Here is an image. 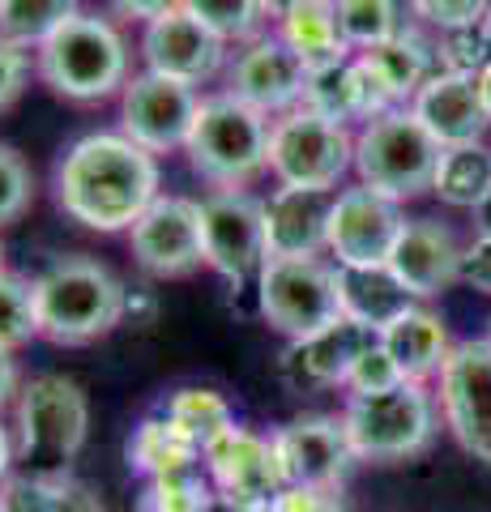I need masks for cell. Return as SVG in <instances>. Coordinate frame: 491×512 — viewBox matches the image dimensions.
<instances>
[{
	"instance_id": "cell-1",
	"label": "cell",
	"mask_w": 491,
	"mask_h": 512,
	"mask_svg": "<svg viewBox=\"0 0 491 512\" xmlns=\"http://www.w3.org/2000/svg\"><path fill=\"white\" fill-rule=\"evenodd\" d=\"M56 210L69 222L99 235H129V227L163 192V171L150 150H141L112 128L86 133L56 158L52 171Z\"/></svg>"
},
{
	"instance_id": "cell-2",
	"label": "cell",
	"mask_w": 491,
	"mask_h": 512,
	"mask_svg": "<svg viewBox=\"0 0 491 512\" xmlns=\"http://www.w3.org/2000/svg\"><path fill=\"white\" fill-rule=\"evenodd\" d=\"M35 77L65 103L94 107L120 99L133 77V52L116 18L77 9L35 52Z\"/></svg>"
},
{
	"instance_id": "cell-3",
	"label": "cell",
	"mask_w": 491,
	"mask_h": 512,
	"mask_svg": "<svg viewBox=\"0 0 491 512\" xmlns=\"http://www.w3.org/2000/svg\"><path fill=\"white\" fill-rule=\"evenodd\" d=\"M39 338L52 346H94L129 316V286L86 252L56 256L35 278Z\"/></svg>"
},
{
	"instance_id": "cell-4",
	"label": "cell",
	"mask_w": 491,
	"mask_h": 512,
	"mask_svg": "<svg viewBox=\"0 0 491 512\" xmlns=\"http://www.w3.org/2000/svg\"><path fill=\"white\" fill-rule=\"evenodd\" d=\"M90 440V397L77 380L60 372H39L22 380L13 397V444L22 474H73Z\"/></svg>"
},
{
	"instance_id": "cell-5",
	"label": "cell",
	"mask_w": 491,
	"mask_h": 512,
	"mask_svg": "<svg viewBox=\"0 0 491 512\" xmlns=\"http://www.w3.org/2000/svg\"><path fill=\"white\" fill-rule=\"evenodd\" d=\"M269 128L274 120L235 94H201L184 158L210 188H252L269 175Z\"/></svg>"
},
{
	"instance_id": "cell-6",
	"label": "cell",
	"mask_w": 491,
	"mask_h": 512,
	"mask_svg": "<svg viewBox=\"0 0 491 512\" xmlns=\"http://www.w3.org/2000/svg\"><path fill=\"white\" fill-rule=\"evenodd\" d=\"M445 146L419 124L410 107H393L385 116L355 128V175L359 184L385 192L393 201H415L432 192Z\"/></svg>"
},
{
	"instance_id": "cell-7",
	"label": "cell",
	"mask_w": 491,
	"mask_h": 512,
	"mask_svg": "<svg viewBox=\"0 0 491 512\" xmlns=\"http://www.w3.org/2000/svg\"><path fill=\"white\" fill-rule=\"evenodd\" d=\"M342 427L351 440L355 461L368 466H393V461L419 457L436 436V397L419 380H406L389 393L355 397L342 402Z\"/></svg>"
},
{
	"instance_id": "cell-8",
	"label": "cell",
	"mask_w": 491,
	"mask_h": 512,
	"mask_svg": "<svg viewBox=\"0 0 491 512\" xmlns=\"http://www.w3.org/2000/svg\"><path fill=\"white\" fill-rule=\"evenodd\" d=\"M257 282V312L287 342H304L342 316L338 265L325 256H269Z\"/></svg>"
},
{
	"instance_id": "cell-9",
	"label": "cell",
	"mask_w": 491,
	"mask_h": 512,
	"mask_svg": "<svg viewBox=\"0 0 491 512\" xmlns=\"http://www.w3.org/2000/svg\"><path fill=\"white\" fill-rule=\"evenodd\" d=\"M355 171V128L295 107L269 128V175L291 188L338 192Z\"/></svg>"
},
{
	"instance_id": "cell-10",
	"label": "cell",
	"mask_w": 491,
	"mask_h": 512,
	"mask_svg": "<svg viewBox=\"0 0 491 512\" xmlns=\"http://www.w3.org/2000/svg\"><path fill=\"white\" fill-rule=\"evenodd\" d=\"M201 244L205 269L231 286H244L269 261L265 197L248 188H210L201 197Z\"/></svg>"
},
{
	"instance_id": "cell-11",
	"label": "cell",
	"mask_w": 491,
	"mask_h": 512,
	"mask_svg": "<svg viewBox=\"0 0 491 512\" xmlns=\"http://www.w3.org/2000/svg\"><path fill=\"white\" fill-rule=\"evenodd\" d=\"M197 107H201L197 86L141 69L129 77V86L120 90V133L137 141L141 150H150L154 158L184 154Z\"/></svg>"
},
{
	"instance_id": "cell-12",
	"label": "cell",
	"mask_w": 491,
	"mask_h": 512,
	"mask_svg": "<svg viewBox=\"0 0 491 512\" xmlns=\"http://www.w3.org/2000/svg\"><path fill=\"white\" fill-rule=\"evenodd\" d=\"M308 73H312V64L299 56L278 30H265V35H257L252 43L231 52V64L223 73V90L235 94V99H244L248 107H257L261 116L278 120V116H287V111L304 107Z\"/></svg>"
},
{
	"instance_id": "cell-13",
	"label": "cell",
	"mask_w": 491,
	"mask_h": 512,
	"mask_svg": "<svg viewBox=\"0 0 491 512\" xmlns=\"http://www.w3.org/2000/svg\"><path fill=\"white\" fill-rule=\"evenodd\" d=\"M129 252L146 278H158V282L193 278L197 269H205L201 201L158 192L150 210L129 227Z\"/></svg>"
},
{
	"instance_id": "cell-14",
	"label": "cell",
	"mask_w": 491,
	"mask_h": 512,
	"mask_svg": "<svg viewBox=\"0 0 491 512\" xmlns=\"http://www.w3.org/2000/svg\"><path fill=\"white\" fill-rule=\"evenodd\" d=\"M201 470L214 483L218 500L240 504V508H261L274 504V495L287 487L274 453V436H261L244 423L227 427L201 448Z\"/></svg>"
},
{
	"instance_id": "cell-15",
	"label": "cell",
	"mask_w": 491,
	"mask_h": 512,
	"mask_svg": "<svg viewBox=\"0 0 491 512\" xmlns=\"http://www.w3.org/2000/svg\"><path fill=\"white\" fill-rule=\"evenodd\" d=\"M231 52L235 47L218 39L214 30L201 18H193L188 9H176V13H167V18L141 26V39H137L141 69L176 77V82H188L197 90L227 73Z\"/></svg>"
},
{
	"instance_id": "cell-16",
	"label": "cell",
	"mask_w": 491,
	"mask_h": 512,
	"mask_svg": "<svg viewBox=\"0 0 491 512\" xmlns=\"http://www.w3.org/2000/svg\"><path fill=\"white\" fill-rule=\"evenodd\" d=\"M440 419L470 457L491 461V342H457L440 367Z\"/></svg>"
},
{
	"instance_id": "cell-17",
	"label": "cell",
	"mask_w": 491,
	"mask_h": 512,
	"mask_svg": "<svg viewBox=\"0 0 491 512\" xmlns=\"http://www.w3.org/2000/svg\"><path fill=\"white\" fill-rule=\"evenodd\" d=\"M402 227V201L368 184L338 188L334 218H329V256H334V265H389Z\"/></svg>"
},
{
	"instance_id": "cell-18",
	"label": "cell",
	"mask_w": 491,
	"mask_h": 512,
	"mask_svg": "<svg viewBox=\"0 0 491 512\" xmlns=\"http://www.w3.org/2000/svg\"><path fill=\"white\" fill-rule=\"evenodd\" d=\"M269 436H274V453L287 487H342L346 470L355 466L346 427L329 414H304V419L282 423Z\"/></svg>"
},
{
	"instance_id": "cell-19",
	"label": "cell",
	"mask_w": 491,
	"mask_h": 512,
	"mask_svg": "<svg viewBox=\"0 0 491 512\" xmlns=\"http://www.w3.org/2000/svg\"><path fill=\"white\" fill-rule=\"evenodd\" d=\"M462 256L466 248L457 235L436 218H410L389 256V274L398 278L419 303L445 295L453 282H462Z\"/></svg>"
},
{
	"instance_id": "cell-20",
	"label": "cell",
	"mask_w": 491,
	"mask_h": 512,
	"mask_svg": "<svg viewBox=\"0 0 491 512\" xmlns=\"http://www.w3.org/2000/svg\"><path fill=\"white\" fill-rule=\"evenodd\" d=\"M410 111H415L419 124L445 150L483 141V133L491 128L479 73H449V69H440L432 82H427L415 99H410Z\"/></svg>"
},
{
	"instance_id": "cell-21",
	"label": "cell",
	"mask_w": 491,
	"mask_h": 512,
	"mask_svg": "<svg viewBox=\"0 0 491 512\" xmlns=\"http://www.w3.org/2000/svg\"><path fill=\"white\" fill-rule=\"evenodd\" d=\"M329 188H291L278 184L265 197V239L269 256H329V218H334Z\"/></svg>"
},
{
	"instance_id": "cell-22",
	"label": "cell",
	"mask_w": 491,
	"mask_h": 512,
	"mask_svg": "<svg viewBox=\"0 0 491 512\" xmlns=\"http://www.w3.org/2000/svg\"><path fill=\"white\" fill-rule=\"evenodd\" d=\"M304 107L316 116L334 120V124H368L376 116L393 111L385 86L372 77V69L359 56H346L334 64H321V69L308 73V90H304Z\"/></svg>"
},
{
	"instance_id": "cell-23",
	"label": "cell",
	"mask_w": 491,
	"mask_h": 512,
	"mask_svg": "<svg viewBox=\"0 0 491 512\" xmlns=\"http://www.w3.org/2000/svg\"><path fill=\"white\" fill-rule=\"evenodd\" d=\"M376 342L372 329L355 325L351 316H338L329 329L312 333L304 342H291V372L299 376V384H312V389H346V376H351L355 359Z\"/></svg>"
},
{
	"instance_id": "cell-24",
	"label": "cell",
	"mask_w": 491,
	"mask_h": 512,
	"mask_svg": "<svg viewBox=\"0 0 491 512\" xmlns=\"http://www.w3.org/2000/svg\"><path fill=\"white\" fill-rule=\"evenodd\" d=\"M355 56L368 64L372 77L385 86L393 107H410V99L440 73L436 43H427L419 30H410V26H402L393 39L368 47V52H355Z\"/></svg>"
},
{
	"instance_id": "cell-25",
	"label": "cell",
	"mask_w": 491,
	"mask_h": 512,
	"mask_svg": "<svg viewBox=\"0 0 491 512\" xmlns=\"http://www.w3.org/2000/svg\"><path fill=\"white\" fill-rule=\"evenodd\" d=\"M338 295H342V316H351L355 325L372 333L393 325L402 312L419 303L389 274V265H338Z\"/></svg>"
},
{
	"instance_id": "cell-26",
	"label": "cell",
	"mask_w": 491,
	"mask_h": 512,
	"mask_svg": "<svg viewBox=\"0 0 491 512\" xmlns=\"http://www.w3.org/2000/svg\"><path fill=\"white\" fill-rule=\"evenodd\" d=\"M376 338L393 355V363L406 372V380H419V384L427 376H440V367H445L449 350H453L445 320H440L432 308H423V303L402 312L393 325L380 329Z\"/></svg>"
},
{
	"instance_id": "cell-27",
	"label": "cell",
	"mask_w": 491,
	"mask_h": 512,
	"mask_svg": "<svg viewBox=\"0 0 491 512\" xmlns=\"http://www.w3.org/2000/svg\"><path fill=\"white\" fill-rule=\"evenodd\" d=\"M274 30L312 64V69L355 56L351 47H346L342 22H338V0H282Z\"/></svg>"
},
{
	"instance_id": "cell-28",
	"label": "cell",
	"mask_w": 491,
	"mask_h": 512,
	"mask_svg": "<svg viewBox=\"0 0 491 512\" xmlns=\"http://www.w3.org/2000/svg\"><path fill=\"white\" fill-rule=\"evenodd\" d=\"M129 466L146 478H167L184 470H201V444L188 436L184 427H176L163 410L146 414L133 436H129Z\"/></svg>"
},
{
	"instance_id": "cell-29",
	"label": "cell",
	"mask_w": 491,
	"mask_h": 512,
	"mask_svg": "<svg viewBox=\"0 0 491 512\" xmlns=\"http://www.w3.org/2000/svg\"><path fill=\"white\" fill-rule=\"evenodd\" d=\"M0 504H5V512H107L103 500L82 478H73V474L43 478V474H22V470H13L0 483Z\"/></svg>"
},
{
	"instance_id": "cell-30",
	"label": "cell",
	"mask_w": 491,
	"mask_h": 512,
	"mask_svg": "<svg viewBox=\"0 0 491 512\" xmlns=\"http://www.w3.org/2000/svg\"><path fill=\"white\" fill-rule=\"evenodd\" d=\"M432 192L453 210H479L491 197V150L483 141H470V146H449L440 154Z\"/></svg>"
},
{
	"instance_id": "cell-31",
	"label": "cell",
	"mask_w": 491,
	"mask_h": 512,
	"mask_svg": "<svg viewBox=\"0 0 491 512\" xmlns=\"http://www.w3.org/2000/svg\"><path fill=\"white\" fill-rule=\"evenodd\" d=\"M278 5L282 0H184V9L231 47H244L265 30H274Z\"/></svg>"
},
{
	"instance_id": "cell-32",
	"label": "cell",
	"mask_w": 491,
	"mask_h": 512,
	"mask_svg": "<svg viewBox=\"0 0 491 512\" xmlns=\"http://www.w3.org/2000/svg\"><path fill=\"white\" fill-rule=\"evenodd\" d=\"M77 9V0H0V39L35 56Z\"/></svg>"
},
{
	"instance_id": "cell-33",
	"label": "cell",
	"mask_w": 491,
	"mask_h": 512,
	"mask_svg": "<svg viewBox=\"0 0 491 512\" xmlns=\"http://www.w3.org/2000/svg\"><path fill=\"white\" fill-rule=\"evenodd\" d=\"M158 410H163L176 427H184L201 448L210 444L214 436H223L227 427H235L231 402L218 389H205V384H188V389H176Z\"/></svg>"
},
{
	"instance_id": "cell-34",
	"label": "cell",
	"mask_w": 491,
	"mask_h": 512,
	"mask_svg": "<svg viewBox=\"0 0 491 512\" xmlns=\"http://www.w3.org/2000/svg\"><path fill=\"white\" fill-rule=\"evenodd\" d=\"M39 338V308H35V278L0 269V350L18 355L22 346Z\"/></svg>"
},
{
	"instance_id": "cell-35",
	"label": "cell",
	"mask_w": 491,
	"mask_h": 512,
	"mask_svg": "<svg viewBox=\"0 0 491 512\" xmlns=\"http://www.w3.org/2000/svg\"><path fill=\"white\" fill-rule=\"evenodd\" d=\"M218 508H223V500H218L205 470L150 478L146 500H141V512H218Z\"/></svg>"
},
{
	"instance_id": "cell-36",
	"label": "cell",
	"mask_w": 491,
	"mask_h": 512,
	"mask_svg": "<svg viewBox=\"0 0 491 512\" xmlns=\"http://www.w3.org/2000/svg\"><path fill=\"white\" fill-rule=\"evenodd\" d=\"M338 22L351 52H368L402 30L398 0H338Z\"/></svg>"
},
{
	"instance_id": "cell-37",
	"label": "cell",
	"mask_w": 491,
	"mask_h": 512,
	"mask_svg": "<svg viewBox=\"0 0 491 512\" xmlns=\"http://www.w3.org/2000/svg\"><path fill=\"white\" fill-rule=\"evenodd\" d=\"M30 205H35V171H30L22 150L0 141V231L22 222Z\"/></svg>"
},
{
	"instance_id": "cell-38",
	"label": "cell",
	"mask_w": 491,
	"mask_h": 512,
	"mask_svg": "<svg viewBox=\"0 0 491 512\" xmlns=\"http://www.w3.org/2000/svg\"><path fill=\"white\" fill-rule=\"evenodd\" d=\"M398 384H406V372L398 363H393V355L385 346H380V338L363 350V355L355 359L351 367V376H346V393H355V397H372V393H389V389H398Z\"/></svg>"
},
{
	"instance_id": "cell-39",
	"label": "cell",
	"mask_w": 491,
	"mask_h": 512,
	"mask_svg": "<svg viewBox=\"0 0 491 512\" xmlns=\"http://www.w3.org/2000/svg\"><path fill=\"white\" fill-rule=\"evenodd\" d=\"M410 13L423 22V26H432V30H466V26H479L487 18V9H491V0H406Z\"/></svg>"
},
{
	"instance_id": "cell-40",
	"label": "cell",
	"mask_w": 491,
	"mask_h": 512,
	"mask_svg": "<svg viewBox=\"0 0 491 512\" xmlns=\"http://www.w3.org/2000/svg\"><path fill=\"white\" fill-rule=\"evenodd\" d=\"M440 52V69L449 73H483L491 64V52H487V39L479 26H466V30H445L436 43Z\"/></svg>"
},
{
	"instance_id": "cell-41",
	"label": "cell",
	"mask_w": 491,
	"mask_h": 512,
	"mask_svg": "<svg viewBox=\"0 0 491 512\" xmlns=\"http://www.w3.org/2000/svg\"><path fill=\"white\" fill-rule=\"evenodd\" d=\"M269 512H351L342 487H282Z\"/></svg>"
},
{
	"instance_id": "cell-42",
	"label": "cell",
	"mask_w": 491,
	"mask_h": 512,
	"mask_svg": "<svg viewBox=\"0 0 491 512\" xmlns=\"http://www.w3.org/2000/svg\"><path fill=\"white\" fill-rule=\"evenodd\" d=\"M26 82H30V52L13 47L9 39H0V111H9L22 99Z\"/></svg>"
},
{
	"instance_id": "cell-43",
	"label": "cell",
	"mask_w": 491,
	"mask_h": 512,
	"mask_svg": "<svg viewBox=\"0 0 491 512\" xmlns=\"http://www.w3.org/2000/svg\"><path fill=\"white\" fill-rule=\"evenodd\" d=\"M112 13L120 22H137V26H150L158 18H167V13L184 9V0H107Z\"/></svg>"
},
{
	"instance_id": "cell-44",
	"label": "cell",
	"mask_w": 491,
	"mask_h": 512,
	"mask_svg": "<svg viewBox=\"0 0 491 512\" xmlns=\"http://www.w3.org/2000/svg\"><path fill=\"white\" fill-rule=\"evenodd\" d=\"M462 282L491 295V235H479L462 256Z\"/></svg>"
},
{
	"instance_id": "cell-45",
	"label": "cell",
	"mask_w": 491,
	"mask_h": 512,
	"mask_svg": "<svg viewBox=\"0 0 491 512\" xmlns=\"http://www.w3.org/2000/svg\"><path fill=\"white\" fill-rule=\"evenodd\" d=\"M22 389V372H18V359L9 350H0V414L13 406V397Z\"/></svg>"
},
{
	"instance_id": "cell-46",
	"label": "cell",
	"mask_w": 491,
	"mask_h": 512,
	"mask_svg": "<svg viewBox=\"0 0 491 512\" xmlns=\"http://www.w3.org/2000/svg\"><path fill=\"white\" fill-rule=\"evenodd\" d=\"M18 470V444H13V427L0 419V483Z\"/></svg>"
},
{
	"instance_id": "cell-47",
	"label": "cell",
	"mask_w": 491,
	"mask_h": 512,
	"mask_svg": "<svg viewBox=\"0 0 491 512\" xmlns=\"http://www.w3.org/2000/svg\"><path fill=\"white\" fill-rule=\"evenodd\" d=\"M474 218H479V235H491V197L474 210Z\"/></svg>"
},
{
	"instance_id": "cell-48",
	"label": "cell",
	"mask_w": 491,
	"mask_h": 512,
	"mask_svg": "<svg viewBox=\"0 0 491 512\" xmlns=\"http://www.w3.org/2000/svg\"><path fill=\"white\" fill-rule=\"evenodd\" d=\"M479 86H483V103H487V116H491V64L479 73Z\"/></svg>"
},
{
	"instance_id": "cell-49",
	"label": "cell",
	"mask_w": 491,
	"mask_h": 512,
	"mask_svg": "<svg viewBox=\"0 0 491 512\" xmlns=\"http://www.w3.org/2000/svg\"><path fill=\"white\" fill-rule=\"evenodd\" d=\"M479 30H483V39H487V52H491V9H487V18L479 22Z\"/></svg>"
},
{
	"instance_id": "cell-50",
	"label": "cell",
	"mask_w": 491,
	"mask_h": 512,
	"mask_svg": "<svg viewBox=\"0 0 491 512\" xmlns=\"http://www.w3.org/2000/svg\"><path fill=\"white\" fill-rule=\"evenodd\" d=\"M0 269H5V244H0Z\"/></svg>"
},
{
	"instance_id": "cell-51",
	"label": "cell",
	"mask_w": 491,
	"mask_h": 512,
	"mask_svg": "<svg viewBox=\"0 0 491 512\" xmlns=\"http://www.w3.org/2000/svg\"><path fill=\"white\" fill-rule=\"evenodd\" d=\"M0 512H5V504H0Z\"/></svg>"
},
{
	"instance_id": "cell-52",
	"label": "cell",
	"mask_w": 491,
	"mask_h": 512,
	"mask_svg": "<svg viewBox=\"0 0 491 512\" xmlns=\"http://www.w3.org/2000/svg\"><path fill=\"white\" fill-rule=\"evenodd\" d=\"M487 342H491V338H487Z\"/></svg>"
}]
</instances>
